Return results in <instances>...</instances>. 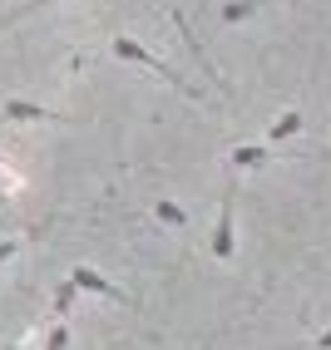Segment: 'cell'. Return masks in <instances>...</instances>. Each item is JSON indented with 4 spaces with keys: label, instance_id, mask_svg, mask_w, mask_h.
I'll use <instances>...</instances> for the list:
<instances>
[{
    "label": "cell",
    "instance_id": "obj_11",
    "mask_svg": "<svg viewBox=\"0 0 331 350\" xmlns=\"http://www.w3.org/2000/svg\"><path fill=\"white\" fill-rule=\"evenodd\" d=\"M45 350H69V331H64V325H50V340H45Z\"/></svg>",
    "mask_w": 331,
    "mask_h": 350
},
{
    "label": "cell",
    "instance_id": "obj_5",
    "mask_svg": "<svg viewBox=\"0 0 331 350\" xmlns=\"http://www.w3.org/2000/svg\"><path fill=\"white\" fill-rule=\"evenodd\" d=\"M267 163H272V144H238V148H232V168H267Z\"/></svg>",
    "mask_w": 331,
    "mask_h": 350
},
{
    "label": "cell",
    "instance_id": "obj_2",
    "mask_svg": "<svg viewBox=\"0 0 331 350\" xmlns=\"http://www.w3.org/2000/svg\"><path fill=\"white\" fill-rule=\"evenodd\" d=\"M208 252L218 256V262H232V256H238V237H232V188L223 193L218 227H212V237H208Z\"/></svg>",
    "mask_w": 331,
    "mask_h": 350
},
{
    "label": "cell",
    "instance_id": "obj_13",
    "mask_svg": "<svg viewBox=\"0 0 331 350\" xmlns=\"http://www.w3.org/2000/svg\"><path fill=\"white\" fill-rule=\"evenodd\" d=\"M317 345H321V350H331V331H321V340H317Z\"/></svg>",
    "mask_w": 331,
    "mask_h": 350
},
{
    "label": "cell",
    "instance_id": "obj_8",
    "mask_svg": "<svg viewBox=\"0 0 331 350\" xmlns=\"http://www.w3.org/2000/svg\"><path fill=\"white\" fill-rule=\"evenodd\" d=\"M154 213H158V222H169V227H183V222H188V213H183L178 202H158Z\"/></svg>",
    "mask_w": 331,
    "mask_h": 350
},
{
    "label": "cell",
    "instance_id": "obj_6",
    "mask_svg": "<svg viewBox=\"0 0 331 350\" xmlns=\"http://www.w3.org/2000/svg\"><path fill=\"white\" fill-rule=\"evenodd\" d=\"M297 129H302V113H297V109H287V113H282V119L267 129V144H282V138H292Z\"/></svg>",
    "mask_w": 331,
    "mask_h": 350
},
{
    "label": "cell",
    "instance_id": "obj_4",
    "mask_svg": "<svg viewBox=\"0 0 331 350\" xmlns=\"http://www.w3.org/2000/svg\"><path fill=\"white\" fill-rule=\"evenodd\" d=\"M69 282H75L79 291H94V296H104V301H129L119 286H114V282H104V276L99 271H94V267H75V276H69Z\"/></svg>",
    "mask_w": 331,
    "mask_h": 350
},
{
    "label": "cell",
    "instance_id": "obj_3",
    "mask_svg": "<svg viewBox=\"0 0 331 350\" xmlns=\"http://www.w3.org/2000/svg\"><path fill=\"white\" fill-rule=\"evenodd\" d=\"M55 119H64V113L30 104V99H5V124H55Z\"/></svg>",
    "mask_w": 331,
    "mask_h": 350
},
{
    "label": "cell",
    "instance_id": "obj_12",
    "mask_svg": "<svg viewBox=\"0 0 331 350\" xmlns=\"http://www.w3.org/2000/svg\"><path fill=\"white\" fill-rule=\"evenodd\" d=\"M15 256V242H0V271H5V262Z\"/></svg>",
    "mask_w": 331,
    "mask_h": 350
},
{
    "label": "cell",
    "instance_id": "obj_10",
    "mask_svg": "<svg viewBox=\"0 0 331 350\" xmlns=\"http://www.w3.org/2000/svg\"><path fill=\"white\" fill-rule=\"evenodd\" d=\"M45 5H55V0H25L20 10H10L5 20H0V30H5V25H15V20H25V15H35V10H45Z\"/></svg>",
    "mask_w": 331,
    "mask_h": 350
},
{
    "label": "cell",
    "instance_id": "obj_1",
    "mask_svg": "<svg viewBox=\"0 0 331 350\" xmlns=\"http://www.w3.org/2000/svg\"><path fill=\"white\" fill-rule=\"evenodd\" d=\"M114 55H119V59H129V64H144V69H154V75H163V79H169L173 89H178V94H188V99H203L198 94V89L193 84H188V79H178L173 75V69L169 64H163L154 50H144V44H138V40H129V35H119V40H114Z\"/></svg>",
    "mask_w": 331,
    "mask_h": 350
},
{
    "label": "cell",
    "instance_id": "obj_9",
    "mask_svg": "<svg viewBox=\"0 0 331 350\" xmlns=\"http://www.w3.org/2000/svg\"><path fill=\"white\" fill-rule=\"evenodd\" d=\"M75 296H79V286H75V282H60V286H55V311L64 316L69 306H75Z\"/></svg>",
    "mask_w": 331,
    "mask_h": 350
},
{
    "label": "cell",
    "instance_id": "obj_7",
    "mask_svg": "<svg viewBox=\"0 0 331 350\" xmlns=\"http://www.w3.org/2000/svg\"><path fill=\"white\" fill-rule=\"evenodd\" d=\"M252 10H262V0H228V5H223V20H228V25H238V20H247Z\"/></svg>",
    "mask_w": 331,
    "mask_h": 350
}]
</instances>
